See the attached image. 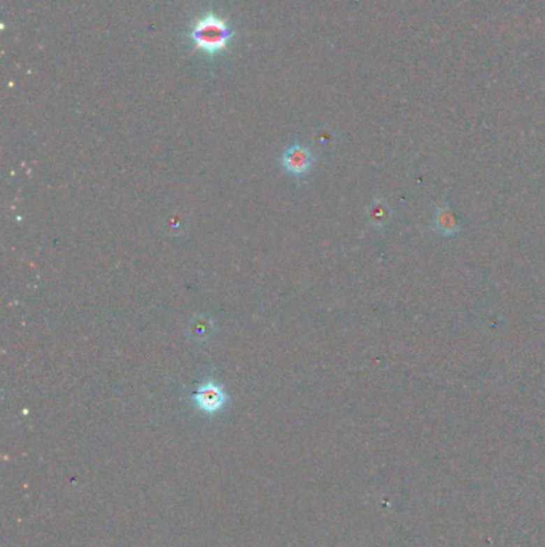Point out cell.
<instances>
[{"label": "cell", "instance_id": "6da1fadb", "mask_svg": "<svg viewBox=\"0 0 545 547\" xmlns=\"http://www.w3.org/2000/svg\"><path fill=\"white\" fill-rule=\"evenodd\" d=\"M233 38V29L224 18L215 12H207L194 23L189 31V41L196 52L208 58L226 53Z\"/></svg>", "mask_w": 545, "mask_h": 547}, {"label": "cell", "instance_id": "7a4b0ae2", "mask_svg": "<svg viewBox=\"0 0 545 547\" xmlns=\"http://www.w3.org/2000/svg\"><path fill=\"white\" fill-rule=\"evenodd\" d=\"M314 163V156L310 149L301 145H293L285 149L282 156V165L288 173L294 176L305 175Z\"/></svg>", "mask_w": 545, "mask_h": 547}, {"label": "cell", "instance_id": "3957f363", "mask_svg": "<svg viewBox=\"0 0 545 547\" xmlns=\"http://www.w3.org/2000/svg\"><path fill=\"white\" fill-rule=\"evenodd\" d=\"M226 399V392L213 381H208V383L200 386L196 394H194V402L205 413L219 411L224 407Z\"/></svg>", "mask_w": 545, "mask_h": 547}, {"label": "cell", "instance_id": "277c9868", "mask_svg": "<svg viewBox=\"0 0 545 547\" xmlns=\"http://www.w3.org/2000/svg\"><path fill=\"white\" fill-rule=\"evenodd\" d=\"M192 328H194V335L197 336V340H205L208 336L207 330L210 328V325L205 322V319H198V323L194 322Z\"/></svg>", "mask_w": 545, "mask_h": 547}]
</instances>
